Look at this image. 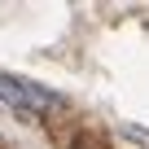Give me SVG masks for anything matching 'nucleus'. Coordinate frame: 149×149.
Listing matches in <instances>:
<instances>
[{"label":"nucleus","instance_id":"2","mask_svg":"<svg viewBox=\"0 0 149 149\" xmlns=\"http://www.w3.org/2000/svg\"><path fill=\"white\" fill-rule=\"evenodd\" d=\"M123 136H132V140H140V145L149 149V132H145V127H132V123H127V127H123Z\"/></svg>","mask_w":149,"mask_h":149},{"label":"nucleus","instance_id":"1","mask_svg":"<svg viewBox=\"0 0 149 149\" xmlns=\"http://www.w3.org/2000/svg\"><path fill=\"white\" fill-rule=\"evenodd\" d=\"M0 101H5L9 110H26V114H35V110H44V105H53V110L61 105L57 92H48V88L22 79V74H0Z\"/></svg>","mask_w":149,"mask_h":149}]
</instances>
